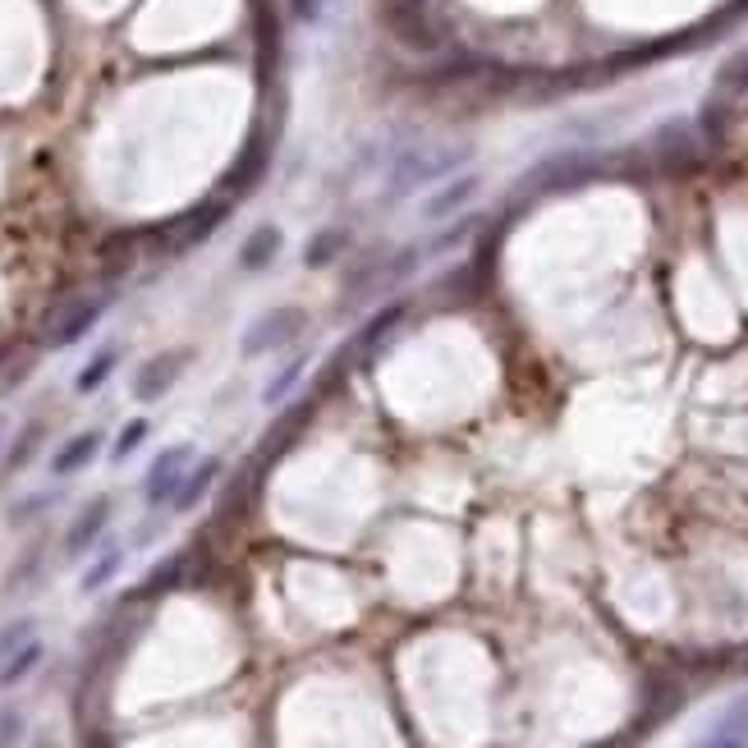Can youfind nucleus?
<instances>
[{
  "label": "nucleus",
  "instance_id": "obj_13",
  "mask_svg": "<svg viewBox=\"0 0 748 748\" xmlns=\"http://www.w3.org/2000/svg\"><path fill=\"white\" fill-rule=\"evenodd\" d=\"M120 363V345H102L97 354H92L83 367H79V377H74V391L79 395H97L106 382H111V372Z\"/></svg>",
  "mask_w": 748,
  "mask_h": 748
},
{
  "label": "nucleus",
  "instance_id": "obj_15",
  "mask_svg": "<svg viewBox=\"0 0 748 748\" xmlns=\"http://www.w3.org/2000/svg\"><path fill=\"white\" fill-rule=\"evenodd\" d=\"M124 570V547H102V555L92 560V565L83 570V579H79V592L83 598H92V592H102L115 574Z\"/></svg>",
  "mask_w": 748,
  "mask_h": 748
},
{
  "label": "nucleus",
  "instance_id": "obj_14",
  "mask_svg": "<svg viewBox=\"0 0 748 748\" xmlns=\"http://www.w3.org/2000/svg\"><path fill=\"white\" fill-rule=\"evenodd\" d=\"M42 657H46V647H42V638H33V643H23L14 657H6L0 662V689H14V684H23L28 675H33L38 666H42Z\"/></svg>",
  "mask_w": 748,
  "mask_h": 748
},
{
  "label": "nucleus",
  "instance_id": "obj_1",
  "mask_svg": "<svg viewBox=\"0 0 748 748\" xmlns=\"http://www.w3.org/2000/svg\"><path fill=\"white\" fill-rule=\"evenodd\" d=\"M308 331V313L299 303H285V308H271V313L253 318L239 335V354L243 359H262V354H280L290 350L294 340Z\"/></svg>",
  "mask_w": 748,
  "mask_h": 748
},
{
  "label": "nucleus",
  "instance_id": "obj_6",
  "mask_svg": "<svg viewBox=\"0 0 748 748\" xmlns=\"http://www.w3.org/2000/svg\"><path fill=\"white\" fill-rule=\"evenodd\" d=\"M111 515H115V501L111 496H92V501L70 519V528H65V555L70 560H79L83 551H92L102 542V533L111 528Z\"/></svg>",
  "mask_w": 748,
  "mask_h": 748
},
{
  "label": "nucleus",
  "instance_id": "obj_19",
  "mask_svg": "<svg viewBox=\"0 0 748 748\" xmlns=\"http://www.w3.org/2000/svg\"><path fill=\"white\" fill-rule=\"evenodd\" d=\"M147 432H152V423H147V418H129V423L120 427V436H115L111 459H115V464H124V459H129V455H134V450L147 441Z\"/></svg>",
  "mask_w": 748,
  "mask_h": 748
},
{
  "label": "nucleus",
  "instance_id": "obj_25",
  "mask_svg": "<svg viewBox=\"0 0 748 748\" xmlns=\"http://www.w3.org/2000/svg\"><path fill=\"white\" fill-rule=\"evenodd\" d=\"M0 450H6V436H0Z\"/></svg>",
  "mask_w": 748,
  "mask_h": 748
},
{
  "label": "nucleus",
  "instance_id": "obj_11",
  "mask_svg": "<svg viewBox=\"0 0 748 748\" xmlns=\"http://www.w3.org/2000/svg\"><path fill=\"white\" fill-rule=\"evenodd\" d=\"M350 243H354V235H350V230L326 226V230H318L313 239H308V248H303V267L322 271V267H331L335 258H345V253H350Z\"/></svg>",
  "mask_w": 748,
  "mask_h": 748
},
{
  "label": "nucleus",
  "instance_id": "obj_10",
  "mask_svg": "<svg viewBox=\"0 0 748 748\" xmlns=\"http://www.w3.org/2000/svg\"><path fill=\"white\" fill-rule=\"evenodd\" d=\"M216 478H221V455H207V459H198L194 469H189V478H184L179 496L170 501V510H175V515H189V510H198V506H202V496L216 487Z\"/></svg>",
  "mask_w": 748,
  "mask_h": 748
},
{
  "label": "nucleus",
  "instance_id": "obj_9",
  "mask_svg": "<svg viewBox=\"0 0 748 748\" xmlns=\"http://www.w3.org/2000/svg\"><path fill=\"white\" fill-rule=\"evenodd\" d=\"M280 243H285V235H280V226H253V230H248V239L239 243V253H235L239 271H248V276L267 271V267L280 258Z\"/></svg>",
  "mask_w": 748,
  "mask_h": 748
},
{
  "label": "nucleus",
  "instance_id": "obj_5",
  "mask_svg": "<svg viewBox=\"0 0 748 748\" xmlns=\"http://www.w3.org/2000/svg\"><path fill=\"white\" fill-rule=\"evenodd\" d=\"M106 308H111V294H92V299H79L74 308H65L60 318H51V326H46L51 350H70V345H79V340L102 322Z\"/></svg>",
  "mask_w": 748,
  "mask_h": 748
},
{
  "label": "nucleus",
  "instance_id": "obj_12",
  "mask_svg": "<svg viewBox=\"0 0 748 748\" xmlns=\"http://www.w3.org/2000/svg\"><path fill=\"white\" fill-rule=\"evenodd\" d=\"M42 441H46V418H28V423H23L19 432H14L10 450H6V474H23L28 464L38 459Z\"/></svg>",
  "mask_w": 748,
  "mask_h": 748
},
{
  "label": "nucleus",
  "instance_id": "obj_24",
  "mask_svg": "<svg viewBox=\"0 0 748 748\" xmlns=\"http://www.w3.org/2000/svg\"><path fill=\"white\" fill-rule=\"evenodd\" d=\"M33 748H55V744H51V739H42V744H33Z\"/></svg>",
  "mask_w": 748,
  "mask_h": 748
},
{
  "label": "nucleus",
  "instance_id": "obj_22",
  "mask_svg": "<svg viewBox=\"0 0 748 748\" xmlns=\"http://www.w3.org/2000/svg\"><path fill=\"white\" fill-rule=\"evenodd\" d=\"M179 583V560H166V565H157L152 570V579H147V592H166V588H175Z\"/></svg>",
  "mask_w": 748,
  "mask_h": 748
},
{
  "label": "nucleus",
  "instance_id": "obj_21",
  "mask_svg": "<svg viewBox=\"0 0 748 748\" xmlns=\"http://www.w3.org/2000/svg\"><path fill=\"white\" fill-rule=\"evenodd\" d=\"M23 739V711L19 707H0V748H14Z\"/></svg>",
  "mask_w": 748,
  "mask_h": 748
},
{
  "label": "nucleus",
  "instance_id": "obj_4",
  "mask_svg": "<svg viewBox=\"0 0 748 748\" xmlns=\"http://www.w3.org/2000/svg\"><path fill=\"white\" fill-rule=\"evenodd\" d=\"M464 162V152H414V157H399L395 170L386 175V198H404L423 189V184L450 175Z\"/></svg>",
  "mask_w": 748,
  "mask_h": 748
},
{
  "label": "nucleus",
  "instance_id": "obj_20",
  "mask_svg": "<svg viewBox=\"0 0 748 748\" xmlns=\"http://www.w3.org/2000/svg\"><path fill=\"white\" fill-rule=\"evenodd\" d=\"M51 506H55L51 491H33V496H23V501L10 510V523H28V519H38V515L51 510Z\"/></svg>",
  "mask_w": 748,
  "mask_h": 748
},
{
  "label": "nucleus",
  "instance_id": "obj_23",
  "mask_svg": "<svg viewBox=\"0 0 748 748\" xmlns=\"http://www.w3.org/2000/svg\"><path fill=\"white\" fill-rule=\"evenodd\" d=\"M38 560H42V547H33V551H28V555L19 560V565L10 570V588H19V583H28V574H33V570H38Z\"/></svg>",
  "mask_w": 748,
  "mask_h": 748
},
{
  "label": "nucleus",
  "instance_id": "obj_2",
  "mask_svg": "<svg viewBox=\"0 0 748 748\" xmlns=\"http://www.w3.org/2000/svg\"><path fill=\"white\" fill-rule=\"evenodd\" d=\"M194 459H198V450H194L189 441L166 446L157 459H152V469H147V478H143V501H147L152 510L170 506L175 496H179V487H184V478H189Z\"/></svg>",
  "mask_w": 748,
  "mask_h": 748
},
{
  "label": "nucleus",
  "instance_id": "obj_3",
  "mask_svg": "<svg viewBox=\"0 0 748 748\" xmlns=\"http://www.w3.org/2000/svg\"><path fill=\"white\" fill-rule=\"evenodd\" d=\"M189 363H194V350H189V345L162 350V354L143 359L138 372H134V399H138V404H157L162 395L175 391V382L184 377V372H189Z\"/></svg>",
  "mask_w": 748,
  "mask_h": 748
},
{
  "label": "nucleus",
  "instance_id": "obj_17",
  "mask_svg": "<svg viewBox=\"0 0 748 748\" xmlns=\"http://www.w3.org/2000/svg\"><path fill=\"white\" fill-rule=\"evenodd\" d=\"M404 313H409V308H404V303H391V308H382V313H377V318H372V322H367V326L354 335V345H359V350H372V345H377V340H386V335H391V331L404 322Z\"/></svg>",
  "mask_w": 748,
  "mask_h": 748
},
{
  "label": "nucleus",
  "instance_id": "obj_18",
  "mask_svg": "<svg viewBox=\"0 0 748 748\" xmlns=\"http://www.w3.org/2000/svg\"><path fill=\"white\" fill-rule=\"evenodd\" d=\"M33 638H38V620H33V615L6 620V625H0V662L14 657V652H19L23 643H33Z\"/></svg>",
  "mask_w": 748,
  "mask_h": 748
},
{
  "label": "nucleus",
  "instance_id": "obj_8",
  "mask_svg": "<svg viewBox=\"0 0 748 748\" xmlns=\"http://www.w3.org/2000/svg\"><path fill=\"white\" fill-rule=\"evenodd\" d=\"M478 189H482V175H464V179H450L446 189H436L427 202H423V221L427 226H441V221H450L455 211H464L474 198H478Z\"/></svg>",
  "mask_w": 748,
  "mask_h": 748
},
{
  "label": "nucleus",
  "instance_id": "obj_7",
  "mask_svg": "<svg viewBox=\"0 0 748 748\" xmlns=\"http://www.w3.org/2000/svg\"><path fill=\"white\" fill-rule=\"evenodd\" d=\"M102 446H106V432H102V427L74 432L70 441H65V446H60V450L51 455V478H74V474H83L87 464H97Z\"/></svg>",
  "mask_w": 748,
  "mask_h": 748
},
{
  "label": "nucleus",
  "instance_id": "obj_16",
  "mask_svg": "<svg viewBox=\"0 0 748 748\" xmlns=\"http://www.w3.org/2000/svg\"><path fill=\"white\" fill-rule=\"evenodd\" d=\"M303 372H308V354H294L285 367L276 372V377L267 382V391H262V404H267V409H276L280 399H290V391L299 386V377H303Z\"/></svg>",
  "mask_w": 748,
  "mask_h": 748
}]
</instances>
